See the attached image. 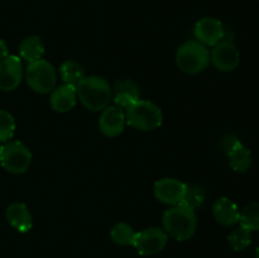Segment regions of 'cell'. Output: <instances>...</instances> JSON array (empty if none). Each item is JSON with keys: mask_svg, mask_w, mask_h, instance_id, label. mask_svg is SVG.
I'll return each instance as SVG.
<instances>
[{"mask_svg": "<svg viewBox=\"0 0 259 258\" xmlns=\"http://www.w3.org/2000/svg\"><path fill=\"white\" fill-rule=\"evenodd\" d=\"M77 98L90 111H103L113 99L108 81L100 76H85L76 86Z\"/></svg>", "mask_w": 259, "mask_h": 258, "instance_id": "1", "label": "cell"}, {"mask_svg": "<svg viewBox=\"0 0 259 258\" xmlns=\"http://www.w3.org/2000/svg\"><path fill=\"white\" fill-rule=\"evenodd\" d=\"M162 223L167 235L180 242L190 239L195 234L197 227L195 210L189 209L181 204L166 210Z\"/></svg>", "mask_w": 259, "mask_h": 258, "instance_id": "2", "label": "cell"}, {"mask_svg": "<svg viewBox=\"0 0 259 258\" xmlns=\"http://www.w3.org/2000/svg\"><path fill=\"white\" fill-rule=\"evenodd\" d=\"M125 119L132 128L147 132L162 125L163 114L154 103L138 99L125 109Z\"/></svg>", "mask_w": 259, "mask_h": 258, "instance_id": "3", "label": "cell"}, {"mask_svg": "<svg viewBox=\"0 0 259 258\" xmlns=\"http://www.w3.org/2000/svg\"><path fill=\"white\" fill-rule=\"evenodd\" d=\"M176 63L182 72L196 75L209 66L210 52L197 40H187L177 50Z\"/></svg>", "mask_w": 259, "mask_h": 258, "instance_id": "4", "label": "cell"}, {"mask_svg": "<svg viewBox=\"0 0 259 258\" xmlns=\"http://www.w3.org/2000/svg\"><path fill=\"white\" fill-rule=\"evenodd\" d=\"M25 80L33 91L38 94H48L56 88L57 75L52 63L40 58L35 62L28 63Z\"/></svg>", "mask_w": 259, "mask_h": 258, "instance_id": "5", "label": "cell"}, {"mask_svg": "<svg viewBox=\"0 0 259 258\" xmlns=\"http://www.w3.org/2000/svg\"><path fill=\"white\" fill-rule=\"evenodd\" d=\"M32 162V153L24 143L19 141L7 142L2 146L0 163L10 174H24Z\"/></svg>", "mask_w": 259, "mask_h": 258, "instance_id": "6", "label": "cell"}, {"mask_svg": "<svg viewBox=\"0 0 259 258\" xmlns=\"http://www.w3.org/2000/svg\"><path fill=\"white\" fill-rule=\"evenodd\" d=\"M167 242L168 235L164 230L157 227H151L137 233L133 245L139 254L154 255L166 248Z\"/></svg>", "mask_w": 259, "mask_h": 258, "instance_id": "7", "label": "cell"}, {"mask_svg": "<svg viewBox=\"0 0 259 258\" xmlns=\"http://www.w3.org/2000/svg\"><path fill=\"white\" fill-rule=\"evenodd\" d=\"M210 61L214 67L222 72L235 70L240 62V53L232 42H219L214 46L210 55Z\"/></svg>", "mask_w": 259, "mask_h": 258, "instance_id": "8", "label": "cell"}, {"mask_svg": "<svg viewBox=\"0 0 259 258\" xmlns=\"http://www.w3.org/2000/svg\"><path fill=\"white\" fill-rule=\"evenodd\" d=\"M22 77L23 66L19 57L8 55L0 61V90H14L19 86Z\"/></svg>", "mask_w": 259, "mask_h": 258, "instance_id": "9", "label": "cell"}, {"mask_svg": "<svg viewBox=\"0 0 259 258\" xmlns=\"http://www.w3.org/2000/svg\"><path fill=\"white\" fill-rule=\"evenodd\" d=\"M197 42L204 46H217L224 38V27L220 20L206 17L200 19L194 28Z\"/></svg>", "mask_w": 259, "mask_h": 258, "instance_id": "10", "label": "cell"}, {"mask_svg": "<svg viewBox=\"0 0 259 258\" xmlns=\"http://www.w3.org/2000/svg\"><path fill=\"white\" fill-rule=\"evenodd\" d=\"M186 184L176 179H162L154 185V196L167 205H180L184 199Z\"/></svg>", "mask_w": 259, "mask_h": 258, "instance_id": "11", "label": "cell"}, {"mask_svg": "<svg viewBox=\"0 0 259 258\" xmlns=\"http://www.w3.org/2000/svg\"><path fill=\"white\" fill-rule=\"evenodd\" d=\"M125 123V113L118 105H109L104 109L99 119L101 133L106 137H116L123 133Z\"/></svg>", "mask_w": 259, "mask_h": 258, "instance_id": "12", "label": "cell"}, {"mask_svg": "<svg viewBox=\"0 0 259 258\" xmlns=\"http://www.w3.org/2000/svg\"><path fill=\"white\" fill-rule=\"evenodd\" d=\"M51 93L52 94H51L50 103L55 111H58V113H67V111H70L76 105L77 93H76L75 86L63 83V85L53 89Z\"/></svg>", "mask_w": 259, "mask_h": 258, "instance_id": "13", "label": "cell"}, {"mask_svg": "<svg viewBox=\"0 0 259 258\" xmlns=\"http://www.w3.org/2000/svg\"><path fill=\"white\" fill-rule=\"evenodd\" d=\"M212 212L219 224L224 227H232L239 223L240 211L237 204L228 197H220L212 205Z\"/></svg>", "mask_w": 259, "mask_h": 258, "instance_id": "14", "label": "cell"}, {"mask_svg": "<svg viewBox=\"0 0 259 258\" xmlns=\"http://www.w3.org/2000/svg\"><path fill=\"white\" fill-rule=\"evenodd\" d=\"M7 219L14 229L20 233L29 232L33 225L32 214L27 205L22 202H14L7 209Z\"/></svg>", "mask_w": 259, "mask_h": 258, "instance_id": "15", "label": "cell"}, {"mask_svg": "<svg viewBox=\"0 0 259 258\" xmlns=\"http://www.w3.org/2000/svg\"><path fill=\"white\" fill-rule=\"evenodd\" d=\"M113 99L115 105L120 106L121 109H126L139 99V88L131 80L119 81L115 83Z\"/></svg>", "mask_w": 259, "mask_h": 258, "instance_id": "16", "label": "cell"}, {"mask_svg": "<svg viewBox=\"0 0 259 258\" xmlns=\"http://www.w3.org/2000/svg\"><path fill=\"white\" fill-rule=\"evenodd\" d=\"M20 57L27 61L28 63L35 62L40 60L45 53V45L38 35H32L23 39L19 46Z\"/></svg>", "mask_w": 259, "mask_h": 258, "instance_id": "17", "label": "cell"}, {"mask_svg": "<svg viewBox=\"0 0 259 258\" xmlns=\"http://www.w3.org/2000/svg\"><path fill=\"white\" fill-rule=\"evenodd\" d=\"M229 164L235 172H247L252 166V153L243 144L233 149L229 154Z\"/></svg>", "mask_w": 259, "mask_h": 258, "instance_id": "18", "label": "cell"}, {"mask_svg": "<svg viewBox=\"0 0 259 258\" xmlns=\"http://www.w3.org/2000/svg\"><path fill=\"white\" fill-rule=\"evenodd\" d=\"M60 72L63 82L75 86V88L85 77V71H83L82 66L80 63L75 62V61H66V62H63L60 68Z\"/></svg>", "mask_w": 259, "mask_h": 258, "instance_id": "19", "label": "cell"}, {"mask_svg": "<svg viewBox=\"0 0 259 258\" xmlns=\"http://www.w3.org/2000/svg\"><path fill=\"white\" fill-rule=\"evenodd\" d=\"M136 234L133 228L126 223H118L110 230L111 239L118 245H133Z\"/></svg>", "mask_w": 259, "mask_h": 258, "instance_id": "20", "label": "cell"}, {"mask_svg": "<svg viewBox=\"0 0 259 258\" xmlns=\"http://www.w3.org/2000/svg\"><path fill=\"white\" fill-rule=\"evenodd\" d=\"M228 242H229L230 247L234 250L242 252V250L247 249L252 243V232L247 228L242 227L237 228L233 230L229 235H228Z\"/></svg>", "mask_w": 259, "mask_h": 258, "instance_id": "21", "label": "cell"}, {"mask_svg": "<svg viewBox=\"0 0 259 258\" xmlns=\"http://www.w3.org/2000/svg\"><path fill=\"white\" fill-rule=\"evenodd\" d=\"M240 225L250 232L259 230V201L250 202L240 211Z\"/></svg>", "mask_w": 259, "mask_h": 258, "instance_id": "22", "label": "cell"}, {"mask_svg": "<svg viewBox=\"0 0 259 258\" xmlns=\"http://www.w3.org/2000/svg\"><path fill=\"white\" fill-rule=\"evenodd\" d=\"M205 201L204 190L197 185H186L184 199H182L181 205L189 207V209L195 210L201 206Z\"/></svg>", "mask_w": 259, "mask_h": 258, "instance_id": "23", "label": "cell"}, {"mask_svg": "<svg viewBox=\"0 0 259 258\" xmlns=\"http://www.w3.org/2000/svg\"><path fill=\"white\" fill-rule=\"evenodd\" d=\"M15 120L10 113L0 110V143H7L14 136Z\"/></svg>", "mask_w": 259, "mask_h": 258, "instance_id": "24", "label": "cell"}, {"mask_svg": "<svg viewBox=\"0 0 259 258\" xmlns=\"http://www.w3.org/2000/svg\"><path fill=\"white\" fill-rule=\"evenodd\" d=\"M240 144H242V142L239 141V138H238L237 136H234V134H228V136H225L224 138H223L220 146H222V149L224 153L229 154L233 149H235L238 146H240Z\"/></svg>", "mask_w": 259, "mask_h": 258, "instance_id": "25", "label": "cell"}, {"mask_svg": "<svg viewBox=\"0 0 259 258\" xmlns=\"http://www.w3.org/2000/svg\"><path fill=\"white\" fill-rule=\"evenodd\" d=\"M8 56V46L3 39H0V61Z\"/></svg>", "mask_w": 259, "mask_h": 258, "instance_id": "26", "label": "cell"}, {"mask_svg": "<svg viewBox=\"0 0 259 258\" xmlns=\"http://www.w3.org/2000/svg\"><path fill=\"white\" fill-rule=\"evenodd\" d=\"M255 258H259V247L257 248V252H255Z\"/></svg>", "mask_w": 259, "mask_h": 258, "instance_id": "27", "label": "cell"}, {"mask_svg": "<svg viewBox=\"0 0 259 258\" xmlns=\"http://www.w3.org/2000/svg\"><path fill=\"white\" fill-rule=\"evenodd\" d=\"M0 151H2V144H0Z\"/></svg>", "mask_w": 259, "mask_h": 258, "instance_id": "28", "label": "cell"}]
</instances>
